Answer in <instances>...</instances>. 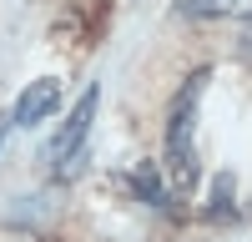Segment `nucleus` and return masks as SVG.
I'll list each match as a JSON object with an SVG mask.
<instances>
[{
    "label": "nucleus",
    "mask_w": 252,
    "mask_h": 242,
    "mask_svg": "<svg viewBox=\"0 0 252 242\" xmlns=\"http://www.w3.org/2000/svg\"><path fill=\"white\" fill-rule=\"evenodd\" d=\"M131 192L141 202H152V207H166V202H172V187L161 182V167H152V161H141V167L131 172Z\"/></svg>",
    "instance_id": "nucleus-5"
},
{
    "label": "nucleus",
    "mask_w": 252,
    "mask_h": 242,
    "mask_svg": "<svg viewBox=\"0 0 252 242\" xmlns=\"http://www.w3.org/2000/svg\"><path fill=\"white\" fill-rule=\"evenodd\" d=\"M5 131H10V121H5V116H0V136H5Z\"/></svg>",
    "instance_id": "nucleus-7"
},
{
    "label": "nucleus",
    "mask_w": 252,
    "mask_h": 242,
    "mask_svg": "<svg viewBox=\"0 0 252 242\" xmlns=\"http://www.w3.org/2000/svg\"><path fill=\"white\" fill-rule=\"evenodd\" d=\"M202 91H207V71H192L187 86L177 91V101H172V116H166V187H172V192H192L197 187V147H192V131H197Z\"/></svg>",
    "instance_id": "nucleus-1"
},
{
    "label": "nucleus",
    "mask_w": 252,
    "mask_h": 242,
    "mask_svg": "<svg viewBox=\"0 0 252 242\" xmlns=\"http://www.w3.org/2000/svg\"><path fill=\"white\" fill-rule=\"evenodd\" d=\"M192 20H252V0H182Z\"/></svg>",
    "instance_id": "nucleus-4"
},
{
    "label": "nucleus",
    "mask_w": 252,
    "mask_h": 242,
    "mask_svg": "<svg viewBox=\"0 0 252 242\" xmlns=\"http://www.w3.org/2000/svg\"><path fill=\"white\" fill-rule=\"evenodd\" d=\"M207 212H212V217H227V212H232V177H217L212 182V207H207Z\"/></svg>",
    "instance_id": "nucleus-6"
},
{
    "label": "nucleus",
    "mask_w": 252,
    "mask_h": 242,
    "mask_svg": "<svg viewBox=\"0 0 252 242\" xmlns=\"http://www.w3.org/2000/svg\"><path fill=\"white\" fill-rule=\"evenodd\" d=\"M56 106H61V81L40 76V81H31V86L20 91L15 111H10V121H15V126H40V121H46Z\"/></svg>",
    "instance_id": "nucleus-3"
},
{
    "label": "nucleus",
    "mask_w": 252,
    "mask_h": 242,
    "mask_svg": "<svg viewBox=\"0 0 252 242\" xmlns=\"http://www.w3.org/2000/svg\"><path fill=\"white\" fill-rule=\"evenodd\" d=\"M96 101H101V91L96 86H86L81 91V101H76V111H71V121L61 126V136L51 141V161H66V172H76L81 167V151H86V131H91V121H96Z\"/></svg>",
    "instance_id": "nucleus-2"
}]
</instances>
